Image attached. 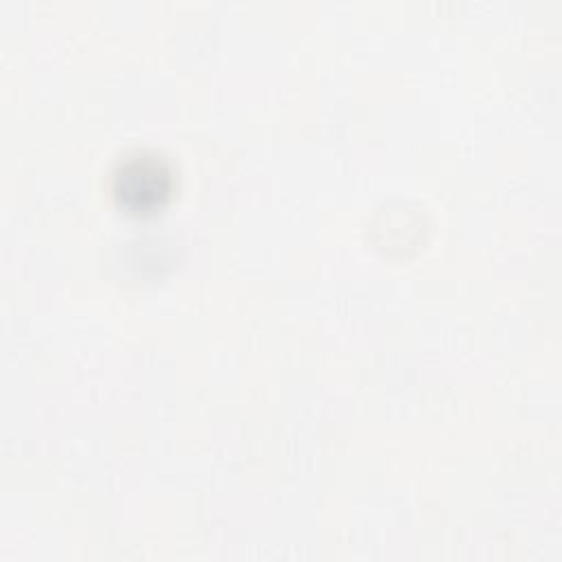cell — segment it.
<instances>
[{
	"label": "cell",
	"mask_w": 562,
	"mask_h": 562,
	"mask_svg": "<svg viewBox=\"0 0 562 562\" xmlns=\"http://www.w3.org/2000/svg\"><path fill=\"white\" fill-rule=\"evenodd\" d=\"M171 178L158 158L136 156L125 160L116 173V195L130 209H151L169 191Z\"/></svg>",
	"instance_id": "1"
}]
</instances>
